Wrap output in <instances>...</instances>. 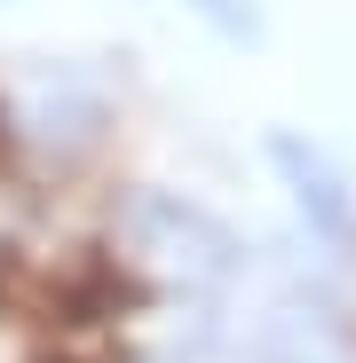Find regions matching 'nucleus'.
<instances>
[{
	"label": "nucleus",
	"mask_w": 356,
	"mask_h": 363,
	"mask_svg": "<svg viewBox=\"0 0 356 363\" xmlns=\"http://www.w3.org/2000/svg\"><path fill=\"white\" fill-rule=\"evenodd\" d=\"M277 166L293 174V190H301V206L325 221V229H340L348 221V190H340V166L325 158V150H309V143H293V135H277Z\"/></svg>",
	"instance_id": "f257e3e1"
}]
</instances>
